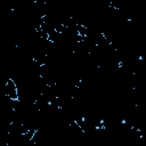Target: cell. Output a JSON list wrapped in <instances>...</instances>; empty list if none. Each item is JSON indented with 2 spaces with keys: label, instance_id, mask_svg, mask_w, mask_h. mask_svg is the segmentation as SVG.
Wrapping results in <instances>:
<instances>
[{
  "label": "cell",
  "instance_id": "cell-1",
  "mask_svg": "<svg viewBox=\"0 0 146 146\" xmlns=\"http://www.w3.org/2000/svg\"><path fill=\"white\" fill-rule=\"evenodd\" d=\"M5 96L11 100H16L18 98V88L17 84L14 82V80H8L7 83L5 84Z\"/></svg>",
  "mask_w": 146,
  "mask_h": 146
}]
</instances>
